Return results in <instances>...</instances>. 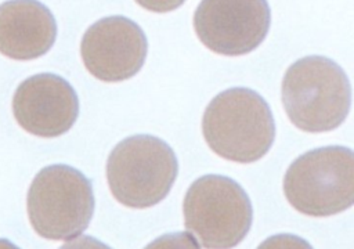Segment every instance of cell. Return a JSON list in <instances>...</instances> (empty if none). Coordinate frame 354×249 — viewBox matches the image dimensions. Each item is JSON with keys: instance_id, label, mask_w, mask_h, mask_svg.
I'll list each match as a JSON object with an SVG mask.
<instances>
[{"instance_id": "cell-1", "label": "cell", "mask_w": 354, "mask_h": 249, "mask_svg": "<svg viewBox=\"0 0 354 249\" xmlns=\"http://www.w3.org/2000/svg\"><path fill=\"white\" fill-rule=\"evenodd\" d=\"M202 133L218 156L252 163L263 158L275 138V123L266 100L256 91L234 87L217 94L206 107Z\"/></svg>"}, {"instance_id": "cell-2", "label": "cell", "mask_w": 354, "mask_h": 249, "mask_svg": "<svg viewBox=\"0 0 354 249\" xmlns=\"http://www.w3.org/2000/svg\"><path fill=\"white\" fill-rule=\"evenodd\" d=\"M281 98L289 120L307 133L339 127L351 105V86L332 59L311 55L293 62L285 72Z\"/></svg>"}, {"instance_id": "cell-3", "label": "cell", "mask_w": 354, "mask_h": 249, "mask_svg": "<svg viewBox=\"0 0 354 249\" xmlns=\"http://www.w3.org/2000/svg\"><path fill=\"white\" fill-rule=\"evenodd\" d=\"M177 170L171 147L148 134L122 140L106 160V180L113 198L133 209L151 208L165 199Z\"/></svg>"}, {"instance_id": "cell-4", "label": "cell", "mask_w": 354, "mask_h": 249, "mask_svg": "<svg viewBox=\"0 0 354 249\" xmlns=\"http://www.w3.org/2000/svg\"><path fill=\"white\" fill-rule=\"evenodd\" d=\"M288 202L300 213L324 217L354 202V154L335 145L308 151L295 159L283 177Z\"/></svg>"}, {"instance_id": "cell-5", "label": "cell", "mask_w": 354, "mask_h": 249, "mask_svg": "<svg viewBox=\"0 0 354 249\" xmlns=\"http://www.w3.org/2000/svg\"><path fill=\"white\" fill-rule=\"evenodd\" d=\"M28 216L43 238L66 241L80 235L94 213L90 180L77 169L51 165L41 169L28 191Z\"/></svg>"}, {"instance_id": "cell-6", "label": "cell", "mask_w": 354, "mask_h": 249, "mask_svg": "<svg viewBox=\"0 0 354 249\" xmlns=\"http://www.w3.org/2000/svg\"><path fill=\"white\" fill-rule=\"evenodd\" d=\"M184 224L206 249H231L252 227L248 194L230 177L206 174L195 180L183 202Z\"/></svg>"}, {"instance_id": "cell-7", "label": "cell", "mask_w": 354, "mask_h": 249, "mask_svg": "<svg viewBox=\"0 0 354 249\" xmlns=\"http://www.w3.org/2000/svg\"><path fill=\"white\" fill-rule=\"evenodd\" d=\"M270 22L267 0H202L194 14V29L203 46L228 57L259 47Z\"/></svg>"}, {"instance_id": "cell-8", "label": "cell", "mask_w": 354, "mask_h": 249, "mask_svg": "<svg viewBox=\"0 0 354 249\" xmlns=\"http://www.w3.org/2000/svg\"><path fill=\"white\" fill-rule=\"evenodd\" d=\"M148 51L142 29L131 19L113 15L93 24L83 35L80 55L86 69L102 82L133 77Z\"/></svg>"}, {"instance_id": "cell-9", "label": "cell", "mask_w": 354, "mask_h": 249, "mask_svg": "<svg viewBox=\"0 0 354 249\" xmlns=\"http://www.w3.org/2000/svg\"><path fill=\"white\" fill-rule=\"evenodd\" d=\"M12 112L18 124L39 137L66 133L79 113L73 87L54 73H39L24 80L14 93Z\"/></svg>"}, {"instance_id": "cell-10", "label": "cell", "mask_w": 354, "mask_h": 249, "mask_svg": "<svg viewBox=\"0 0 354 249\" xmlns=\"http://www.w3.org/2000/svg\"><path fill=\"white\" fill-rule=\"evenodd\" d=\"M57 24L37 0H10L0 4V53L26 61L44 55L55 42Z\"/></svg>"}, {"instance_id": "cell-11", "label": "cell", "mask_w": 354, "mask_h": 249, "mask_svg": "<svg viewBox=\"0 0 354 249\" xmlns=\"http://www.w3.org/2000/svg\"><path fill=\"white\" fill-rule=\"evenodd\" d=\"M144 249H201V246L191 234L173 232L156 238Z\"/></svg>"}, {"instance_id": "cell-12", "label": "cell", "mask_w": 354, "mask_h": 249, "mask_svg": "<svg viewBox=\"0 0 354 249\" xmlns=\"http://www.w3.org/2000/svg\"><path fill=\"white\" fill-rule=\"evenodd\" d=\"M257 249H313V246L297 235L278 234L263 241Z\"/></svg>"}, {"instance_id": "cell-13", "label": "cell", "mask_w": 354, "mask_h": 249, "mask_svg": "<svg viewBox=\"0 0 354 249\" xmlns=\"http://www.w3.org/2000/svg\"><path fill=\"white\" fill-rule=\"evenodd\" d=\"M142 8L152 12H169L178 8L185 0H136Z\"/></svg>"}, {"instance_id": "cell-14", "label": "cell", "mask_w": 354, "mask_h": 249, "mask_svg": "<svg viewBox=\"0 0 354 249\" xmlns=\"http://www.w3.org/2000/svg\"><path fill=\"white\" fill-rule=\"evenodd\" d=\"M59 249H111V248L93 237L83 235L65 242Z\"/></svg>"}, {"instance_id": "cell-15", "label": "cell", "mask_w": 354, "mask_h": 249, "mask_svg": "<svg viewBox=\"0 0 354 249\" xmlns=\"http://www.w3.org/2000/svg\"><path fill=\"white\" fill-rule=\"evenodd\" d=\"M0 249H19L7 239H0Z\"/></svg>"}]
</instances>
